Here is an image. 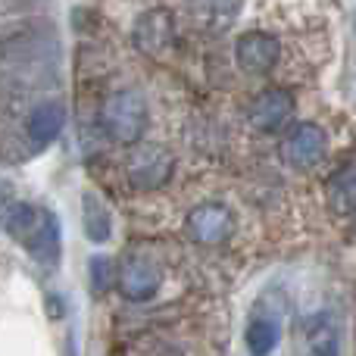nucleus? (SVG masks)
I'll return each instance as SVG.
<instances>
[{
    "mask_svg": "<svg viewBox=\"0 0 356 356\" xmlns=\"http://www.w3.org/2000/svg\"><path fill=\"white\" fill-rule=\"evenodd\" d=\"M294 116V94L284 91V88H269V91L257 94L247 106V119L257 131L272 135V131L284 129Z\"/></svg>",
    "mask_w": 356,
    "mask_h": 356,
    "instance_id": "0eeeda50",
    "label": "nucleus"
},
{
    "mask_svg": "<svg viewBox=\"0 0 356 356\" xmlns=\"http://www.w3.org/2000/svg\"><path fill=\"white\" fill-rule=\"evenodd\" d=\"M282 341V313H253L244 328V347L250 356H269L275 353Z\"/></svg>",
    "mask_w": 356,
    "mask_h": 356,
    "instance_id": "9b49d317",
    "label": "nucleus"
},
{
    "mask_svg": "<svg viewBox=\"0 0 356 356\" xmlns=\"http://www.w3.org/2000/svg\"><path fill=\"white\" fill-rule=\"evenodd\" d=\"M300 356H341V322L319 309L300 322Z\"/></svg>",
    "mask_w": 356,
    "mask_h": 356,
    "instance_id": "423d86ee",
    "label": "nucleus"
},
{
    "mask_svg": "<svg viewBox=\"0 0 356 356\" xmlns=\"http://www.w3.org/2000/svg\"><path fill=\"white\" fill-rule=\"evenodd\" d=\"M325 200L332 213L356 216V163H347L325 181Z\"/></svg>",
    "mask_w": 356,
    "mask_h": 356,
    "instance_id": "f8f14e48",
    "label": "nucleus"
},
{
    "mask_svg": "<svg viewBox=\"0 0 356 356\" xmlns=\"http://www.w3.org/2000/svg\"><path fill=\"white\" fill-rule=\"evenodd\" d=\"M0 222L16 241H22L29 250H35L38 257L54 259L60 253V225L50 213H41L31 203H6L0 209Z\"/></svg>",
    "mask_w": 356,
    "mask_h": 356,
    "instance_id": "f257e3e1",
    "label": "nucleus"
},
{
    "mask_svg": "<svg viewBox=\"0 0 356 356\" xmlns=\"http://www.w3.org/2000/svg\"><path fill=\"white\" fill-rule=\"evenodd\" d=\"M63 129V106L60 104H41L29 119V135L38 144H50Z\"/></svg>",
    "mask_w": 356,
    "mask_h": 356,
    "instance_id": "4468645a",
    "label": "nucleus"
},
{
    "mask_svg": "<svg viewBox=\"0 0 356 356\" xmlns=\"http://www.w3.org/2000/svg\"><path fill=\"white\" fill-rule=\"evenodd\" d=\"M234 60L244 72L250 75H266L278 66L282 60V44L269 31H247L234 41Z\"/></svg>",
    "mask_w": 356,
    "mask_h": 356,
    "instance_id": "39448f33",
    "label": "nucleus"
},
{
    "mask_svg": "<svg viewBox=\"0 0 356 356\" xmlns=\"http://www.w3.org/2000/svg\"><path fill=\"white\" fill-rule=\"evenodd\" d=\"M131 184L141 191H156L160 184L169 181L172 175V156L163 147H141L135 156H131Z\"/></svg>",
    "mask_w": 356,
    "mask_h": 356,
    "instance_id": "9d476101",
    "label": "nucleus"
},
{
    "mask_svg": "<svg viewBox=\"0 0 356 356\" xmlns=\"http://www.w3.org/2000/svg\"><path fill=\"white\" fill-rule=\"evenodd\" d=\"M81 225H85V234L94 241V244H106V241L113 238L110 207H106L94 191H85V194H81Z\"/></svg>",
    "mask_w": 356,
    "mask_h": 356,
    "instance_id": "ddd939ff",
    "label": "nucleus"
},
{
    "mask_svg": "<svg viewBox=\"0 0 356 356\" xmlns=\"http://www.w3.org/2000/svg\"><path fill=\"white\" fill-rule=\"evenodd\" d=\"M328 154V135L316 122H297L278 141V160L288 169H313Z\"/></svg>",
    "mask_w": 356,
    "mask_h": 356,
    "instance_id": "7ed1b4c3",
    "label": "nucleus"
},
{
    "mask_svg": "<svg viewBox=\"0 0 356 356\" xmlns=\"http://www.w3.org/2000/svg\"><path fill=\"white\" fill-rule=\"evenodd\" d=\"M147 100L138 91H116L104 106V129L110 131L113 141L119 144H138L147 131Z\"/></svg>",
    "mask_w": 356,
    "mask_h": 356,
    "instance_id": "f03ea898",
    "label": "nucleus"
},
{
    "mask_svg": "<svg viewBox=\"0 0 356 356\" xmlns=\"http://www.w3.org/2000/svg\"><path fill=\"white\" fill-rule=\"evenodd\" d=\"M160 284H163V272L144 257H131L129 263L119 269V291H122V297L131 303L154 300Z\"/></svg>",
    "mask_w": 356,
    "mask_h": 356,
    "instance_id": "6e6552de",
    "label": "nucleus"
},
{
    "mask_svg": "<svg viewBox=\"0 0 356 356\" xmlns=\"http://www.w3.org/2000/svg\"><path fill=\"white\" fill-rule=\"evenodd\" d=\"M188 234L197 241V244H225L234 234V216L225 203H197L188 213Z\"/></svg>",
    "mask_w": 356,
    "mask_h": 356,
    "instance_id": "20e7f679",
    "label": "nucleus"
},
{
    "mask_svg": "<svg viewBox=\"0 0 356 356\" xmlns=\"http://www.w3.org/2000/svg\"><path fill=\"white\" fill-rule=\"evenodd\" d=\"M135 47L144 50L150 56H160L163 50H169V44L175 41V19L169 10H150L144 13L141 19L135 22Z\"/></svg>",
    "mask_w": 356,
    "mask_h": 356,
    "instance_id": "1a4fd4ad",
    "label": "nucleus"
},
{
    "mask_svg": "<svg viewBox=\"0 0 356 356\" xmlns=\"http://www.w3.org/2000/svg\"><path fill=\"white\" fill-rule=\"evenodd\" d=\"M88 272H91V288H94V294H106V291H110L113 284L119 282L116 263H113L110 257H94L91 266H88Z\"/></svg>",
    "mask_w": 356,
    "mask_h": 356,
    "instance_id": "2eb2a0df",
    "label": "nucleus"
}]
</instances>
